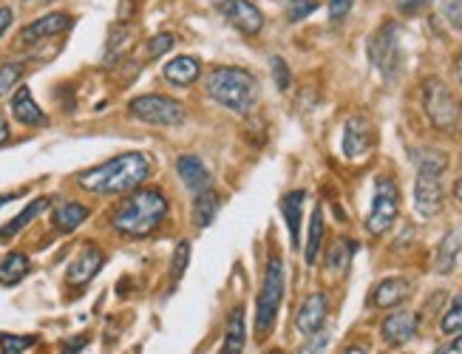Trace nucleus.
Wrapping results in <instances>:
<instances>
[{
    "instance_id": "f257e3e1",
    "label": "nucleus",
    "mask_w": 462,
    "mask_h": 354,
    "mask_svg": "<svg viewBox=\"0 0 462 354\" xmlns=\"http://www.w3.org/2000/svg\"><path fill=\"white\" fill-rule=\"evenodd\" d=\"M151 170H153L151 156L123 153L103 165L83 170L77 176V185L88 193H97V195H119V193H131L136 187H143L148 182Z\"/></svg>"
},
{
    "instance_id": "f03ea898",
    "label": "nucleus",
    "mask_w": 462,
    "mask_h": 354,
    "mask_svg": "<svg viewBox=\"0 0 462 354\" xmlns=\"http://www.w3.org/2000/svg\"><path fill=\"white\" fill-rule=\"evenodd\" d=\"M168 210L171 202L159 187H136L114 207L111 227L125 239H145L168 219Z\"/></svg>"
},
{
    "instance_id": "7ed1b4c3",
    "label": "nucleus",
    "mask_w": 462,
    "mask_h": 354,
    "mask_svg": "<svg viewBox=\"0 0 462 354\" xmlns=\"http://www.w3.org/2000/svg\"><path fill=\"white\" fill-rule=\"evenodd\" d=\"M208 94L233 113H250L258 103V80L247 68H216L208 77Z\"/></svg>"
},
{
    "instance_id": "20e7f679",
    "label": "nucleus",
    "mask_w": 462,
    "mask_h": 354,
    "mask_svg": "<svg viewBox=\"0 0 462 354\" xmlns=\"http://www.w3.org/2000/svg\"><path fill=\"white\" fill-rule=\"evenodd\" d=\"M448 168V159L437 150H426L423 159H420L417 170V182H414V207L423 219H431L439 210H443L446 193H443V170Z\"/></svg>"
},
{
    "instance_id": "39448f33",
    "label": "nucleus",
    "mask_w": 462,
    "mask_h": 354,
    "mask_svg": "<svg viewBox=\"0 0 462 354\" xmlns=\"http://www.w3.org/2000/svg\"><path fill=\"white\" fill-rule=\"evenodd\" d=\"M284 286H287L284 261H281V255H270L267 269H264V281H261V292L255 301V334L258 338H264V334L273 329L281 301H284Z\"/></svg>"
},
{
    "instance_id": "423d86ee",
    "label": "nucleus",
    "mask_w": 462,
    "mask_h": 354,
    "mask_svg": "<svg viewBox=\"0 0 462 354\" xmlns=\"http://www.w3.org/2000/svg\"><path fill=\"white\" fill-rule=\"evenodd\" d=\"M423 108L429 123L439 133H457L462 128V105L454 91L443 80H437V77L423 83Z\"/></svg>"
},
{
    "instance_id": "0eeeda50",
    "label": "nucleus",
    "mask_w": 462,
    "mask_h": 354,
    "mask_svg": "<svg viewBox=\"0 0 462 354\" xmlns=\"http://www.w3.org/2000/svg\"><path fill=\"white\" fill-rule=\"evenodd\" d=\"M369 60L380 71L386 83H394L403 66V49H400V26L394 21H386L369 41Z\"/></svg>"
},
{
    "instance_id": "6e6552de",
    "label": "nucleus",
    "mask_w": 462,
    "mask_h": 354,
    "mask_svg": "<svg viewBox=\"0 0 462 354\" xmlns=\"http://www.w3.org/2000/svg\"><path fill=\"white\" fill-rule=\"evenodd\" d=\"M131 116H136L139 123L148 125H162V128H173L185 123V105L173 100V96L165 94H143L134 96L128 103Z\"/></svg>"
},
{
    "instance_id": "1a4fd4ad",
    "label": "nucleus",
    "mask_w": 462,
    "mask_h": 354,
    "mask_svg": "<svg viewBox=\"0 0 462 354\" xmlns=\"http://www.w3.org/2000/svg\"><path fill=\"white\" fill-rule=\"evenodd\" d=\"M397 213H400V190L389 176H380L374 182V199L366 215V230L372 235H383L394 224Z\"/></svg>"
},
{
    "instance_id": "9d476101",
    "label": "nucleus",
    "mask_w": 462,
    "mask_h": 354,
    "mask_svg": "<svg viewBox=\"0 0 462 354\" xmlns=\"http://www.w3.org/2000/svg\"><path fill=\"white\" fill-rule=\"evenodd\" d=\"M218 12H222L225 21L238 29L241 34H258L261 29H264V14H261V9L253 4V0H222L218 4Z\"/></svg>"
},
{
    "instance_id": "9b49d317",
    "label": "nucleus",
    "mask_w": 462,
    "mask_h": 354,
    "mask_svg": "<svg viewBox=\"0 0 462 354\" xmlns=\"http://www.w3.org/2000/svg\"><path fill=\"white\" fill-rule=\"evenodd\" d=\"M103 264H106L103 250L94 247V244H86L83 250L77 252V259L69 264L66 278H69L71 286H86V284H91L97 278V272L103 269Z\"/></svg>"
},
{
    "instance_id": "f8f14e48",
    "label": "nucleus",
    "mask_w": 462,
    "mask_h": 354,
    "mask_svg": "<svg viewBox=\"0 0 462 354\" xmlns=\"http://www.w3.org/2000/svg\"><path fill=\"white\" fill-rule=\"evenodd\" d=\"M71 23H74V17H71V14H66V12H51V14L40 17V21L29 23L23 32H20V43L34 46V43H40V41H49V37H57V34L69 32Z\"/></svg>"
},
{
    "instance_id": "ddd939ff",
    "label": "nucleus",
    "mask_w": 462,
    "mask_h": 354,
    "mask_svg": "<svg viewBox=\"0 0 462 354\" xmlns=\"http://www.w3.org/2000/svg\"><path fill=\"white\" fill-rule=\"evenodd\" d=\"M344 156L346 159H360V156H366L369 148H372V125L366 116H349L346 125H344Z\"/></svg>"
},
{
    "instance_id": "4468645a",
    "label": "nucleus",
    "mask_w": 462,
    "mask_h": 354,
    "mask_svg": "<svg viewBox=\"0 0 462 354\" xmlns=\"http://www.w3.org/2000/svg\"><path fill=\"white\" fill-rule=\"evenodd\" d=\"M327 312H329V301H327V295L324 292H312L310 298L300 304L298 314H295V326L300 334H315L324 329L327 323Z\"/></svg>"
},
{
    "instance_id": "2eb2a0df",
    "label": "nucleus",
    "mask_w": 462,
    "mask_h": 354,
    "mask_svg": "<svg viewBox=\"0 0 462 354\" xmlns=\"http://www.w3.org/2000/svg\"><path fill=\"white\" fill-rule=\"evenodd\" d=\"M176 173H179V179L185 182V187L196 195V193H205L213 187V176L208 170V165L199 159V156L193 153H185V156H179L176 159Z\"/></svg>"
},
{
    "instance_id": "dca6fc26",
    "label": "nucleus",
    "mask_w": 462,
    "mask_h": 354,
    "mask_svg": "<svg viewBox=\"0 0 462 354\" xmlns=\"http://www.w3.org/2000/svg\"><path fill=\"white\" fill-rule=\"evenodd\" d=\"M417 329H420V318L414 312H394L383 321V326H380V334H383V340L389 346H403L414 340Z\"/></svg>"
},
{
    "instance_id": "f3484780",
    "label": "nucleus",
    "mask_w": 462,
    "mask_h": 354,
    "mask_svg": "<svg viewBox=\"0 0 462 354\" xmlns=\"http://www.w3.org/2000/svg\"><path fill=\"white\" fill-rule=\"evenodd\" d=\"M12 113H14V120L20 125H26V128L49 125V116L43 113V108L34 103V96H32V91L26 86H17L14 96H12Z\"/></svg>"
},
{
    "instance_id": "a211bd4d",
    "label": "nucleus",
    "mask_w": 462,
    "mask_h": 354,
    "mask_svg": "<svg viewBox=\"0 0 462 354\" xmlns=\"http://www.w3.org/2000/svg\"><path fill=\"white\" fill-rule=\"evenodd\" d=\"M411 295V284L406 278H386L380 281L372 292V304L377 309H394Z\"/></svg>"
},
{
    "instance_id": "6ab92c4d",
    "label": "nucleus",
    "mask_w": 462,
    "mask_h": 354,
    "mask_svg": "<svg viewBox=\"0 0 462 354\" xmlns=\"http://www.w3.org/2000/svg\"><path fill=\"white\" fill-rule=\"evenodd\" d=\"M162 74H165L168 83L185 88V86H193L199 80V74H202V63H199L196 57H190V54H179L162 68Z\"/></svg>"
},
{
    "instance_id": "aec40b11",
    "label": "nucleus",
    "mask_w": 462,
    "mask_h": 354,
    "mask_svg": "<svg viewBox=\"0 0 462 354\" xmlns=\"http://www.w3.org/2000/svg\"><path fill=\"white\" fill-rule=\"evenodd\" d=\"M304 202H307V190H290L281 199V215H284V222L290 227L292 247L300 244V213H304Z\"/></svg>"
},
{
    "instance_id": "412c9836",
    "label": "nucleus",
    "mask_w": 462,
    "mask_h": 354,
    "mask_svg": "<svg viewBox=\"0 0 462 354\" xmlns=\"http://www.w3.org/2000/svg\"><path fill=\"white\" fill-rule=\"evenodd\" d=\"M247 343V329H245V309L236 306L227 318V329H225V343L218 354H241Z\"/></svg>"
},
{
    "instance_id": "4be33fe9",
    "label": "nucleus",
    "mask_w": 462,
    "mask_h": 354,
    "mask_svg": "<svg viewBox=\"0 0 462 354\" xmlns=\"http://www.w3.org/2000/svg\"><path fill=\"white\" fill-rule=\"evenodd\" d=\"M86 219H88V207L79 204V202H63V204H57L51 213V224L60 232H74Z\"/></svg>"
},
{
    "instance_id": "5701e85b",
    "label": "nucleus",
    "mask_w": 462,
    "mask_h": 354,
    "mask_svg": "<svg viewBox=\"0 0 462 354\" xmlns=\"http://www.w3.org/2000/svg\"><path fill=\"white\" fill-rule=\"evenodd\" d=\"M51 202L46 199V195H40V199H34V202H29L23 210H20L17 215H14V219L4 227V230H0V241H9V239H14V235L20 232V230H23V227H29L34 219H37V215L40 213H46V207H49Z\"/></svg>"
},
{
    "instance_id": "b1692460",
    "label": "nucleus",
    "mask_w": 462,
    "mask_h": 354,
    "mask_svg": "<svg viewBox=\"0 0 462 354\" xmlns=\"http://www.w3.org/2000/svg\"><path fill=\"white\" fill-rule=\"evenodd\" d=\"M459 250H462V235L457 230H451L446 239L439 241L437 259H434V269L439 275H451L454 267H457V259H459Z\"/></svg>"
},
{
    "instance_id": "393cba45",
    "label": "nucleus",
    "mask_w": 462,
    "mask_h": 354,
    "mask_svg": "<svg viewBox=\"0 0 462 354\" xmlns=\"http://www.w3.org/2000/svg\"><path fill=\"white\" fill-rule=\"evenodd\" d=\"M32 269V261H29V255L23 252H9L4 261H0V284L4 286H14L20 284L29 275Z\"/></svg>"
},
{
    "instance_id": "a878e982",
    "label": "nucleus",
    "mask_w": 462,
    "mask_h": 354,
    "mask_svg": "<svg viewBox=\"0 0 462 354\" xmlns=\"http://www.w3.org/2000/svg\"><path fill=\"white\" fill-rule=\"evenodd\" d=\"M357 252V244L355 241H346V239H337L329 252H327V272L332 275H346L349 272V264Z\"/></svg>"
},
{
    "instance_id": "bb28decb",
    "label": "nucleus",
    "mask_w": 462,
    "mask_h": 354,
    "mask_svg": "<svg viewBox=\"0 0 462 354\" xmlns=\"http://www.w3.org/2000/svg\"><path fill=\"white\" fill-rule=\"evenodd\" d=\"M216 213H218V195L216 190H205V193H196V199H193V224L196 227H210L213 219H216Z\"/></svg>"
},
{
    "instance_id": "cd10ccee",
    "label": "nucleus",
    "mask_w": 462,
    "mask_h": 354,
    "mask_svg": "<svg viewBox=\"0 0 462 354\" xmlns=\"http://www.w3.org/2000/svg\"><path fill=\"white\" fill-rule=\"evenodd\" d=\"M320 244H324V210L315 207L312 210V219H310V239H307V247H304V261L310 267L318 261Z\"/></svg>"
},
{
    "instance_id": "c85d7f7f",
    "label": "nucleus",
    "mask_w": 462,
    "mask_h": 354,
    "mask_svg": "<svg viewBox=\"0 0 462 354\" xmlns=\"http://www.w3.org/2000/svg\"><path fill=\"white\" fill-rule=\"evenodd\" d=\"M23 71H26L23 63H4V66H0V96L12 94L20 86V80H23Z\"/></svg>"
},
{
    "instance_id": "c756f323",
    "label": "nucleus",
    "mask_w": 462,
    "mask_h": 354,
    "mask_svg": "<svg viewBox=\"0 0 462 354\" xmlns=\"http://www.w3.org/2000/svg\"><path fill=\"white\" fill-rule=\"evenodd\" d=\"M188 261H190V241H179L173 250V259H171V286H176L179 281H182Z\"/></svg>"
},
{
    "instance_id": "7c9ffc66",
    "label": "nucleus",
    "mask_w": 462,
    "mask_h": 354,
    "mask_svg": "<svg viewBox=\"0 0 462 354\" xmlns=\"http://www.w3.org/2000/svg\"><path fill=\"white\" fill-rule=\"evenodd\" d=\"M34 343V334H0V354H23Z\"/></svg>"
},
{
    "instance_id": "2f4dec72",
    "label": "nucleus",
    "mask_w": 462,
    "mask_h": 354,
    "mask_svg": "<svg viewBox=\"0 0 462 354\" xmlns=\"http://www.w3.org/2000/svg\"><path fill=\"white\" fill-rule=\"evenodd\" d=\"M128 41H131L128 29H123V26H114V29H111V34H108V51H106V63H108V66L116 63V57L125 51Z\"/></svg>"
},
{
    "instance_id": "473e14b6",
    "label": "nucleus",
    "mask_w": 462,
    "mask_h": 354,
    "mask_svg": "<svg viewBox=\"0 0 462 354\" xmlns=\"http://www.w3.org/2000/svg\"><path fill=\"white\" fill-rule=\"evenodd\" d=\"M439 329H443L446 334H459L462 331V295H457V298L451 301V306L446 309L443 321H439Z\"/></svg>"
},
{
    "instance_id": "72a5a7b5",
    "label": "nucleus",
    "mask_w": 462,
    "mask_h": 354,
    "mask_svg": "<svg viewBox=\"0 0 462 354\" xmlns=\"http://www.w3.org/2000/svg\"><path fill=\"white\" fill-rule=\"evenodd\" d=\"M173 46H176V37H173L171 32H159L156 37H151V41H148V49H145V54L151 57V60H156V57L168 54Z\"/></svg>"
},
{
    "instance_id": "f704fd0d",
    "label": "nucleus",
    "mask_w": 462,
    "mask_h": 354,
    "mask_svg": "<svg viewBox=\"0 0 462 354\" xmlns=\"http://www.w3.org/2000/svg\"><path fill=\"white\" fill-rule=\"evenodd\" d=\"M318 9V0H290L287 6V21L290 23H300L304 17H310Z\"/></svg>"
},
{
    "instance_id": "c9c22d12",
    "label": "nucleus",
    "mask_w": 462,
    "mask_h": 354,
    "mask_svg": "<svg viewBox=\"0 0 462 354\" xmlns=\"http://www.w3.org/2000/svg\"><path fill=\"white\" fill-rule=\"evenodd\" d=\"M270 66H273V77H275V88L287 91L292 86V71H290L287 60H284V57H273Z\"/></svg>"
},
{
    "instance_id": "e433bc0d",
    "label": "nucleus",
    "mask_w": 462,
    "mask_h": 354,
    "mask_svg": "<svg viewBox=\"0 0 462 354\" xmlns=\"http://www.w3.org/2000/svg\"><path fill=\"white\" fill-rule=\"evenodd\" d=\"M327 346H329V334L327 331H315V334H310V340L298 349V354H324Z\"/></svg>"
},
{
    "instance_id": "4c0bfd02",
    "label": "nucleus",
    "mask_w": 462,
    "mask_h": 354,
    "mask_svg": "<svg viewBox=\"0 0 462 354\" xmlns=\"http://www.w3.org/2000/svg\"><path fill=\"white\" fill-rule=\"evenodd\" d=\"M443 17L462 32V0H443Z\"/></svg>"
},
{
    "instance_id": "58836bf2",
    "label": "nucleus",
    "mask_w": 462,
    "mask_h": 354,
    "mask_svg": "<svg viewBox=\"0 0 462 354\" xmlns=\"http://www.w3.org/2000/svg\"><path fill=\"white\" fill-rule=\"evenodd\" d=\"M352 6H355V0H329V21L332 23L346 21V14L352 12Z\"/></svg>"
},
{
    "instance_id": "ea45409f",
    "label": "nucleus",
    "mask_w": 462,
    "mask_h": 354,
    "mask_svg": "<svg viewBox=\"0 0 462 354\" xmlns=\"http://www.w3.org/2000/svg\"><path fill=\"white\" fill-rule=\"evenodd\" d=\"M86 343H88V338H86V334H79V338H71V340L66 343L63 354H79V351L86 349Z\"/></svg>"
},
{
    "instance_id": "a19ab883",
    "label": "nucleus",
    "mask_w": 462,
    "mask_h": 354,
    "mask_svg": "<svg viewBox=\"0 0 462 354\" xmlns=\"http://www.w3.org/2000/svg\"><path fill=\"white\" fill-rule=\"evenodd\" d=\"M431 0H403V4H400V12L403 14H414V12H420L423 6H429Z\"/></svg>"
},
{
    "instance_id": "79ce46f5",
    "label": "nucleus",
    "mask_w": 462,
    "mask_h": 354,
    "mask_svg": "<svg viewBox=\"0 0 462 354\" xmlns=\"http://www.w3.org/2000/svg\"><path fill=\"white\" fill-rule=\"evenodd\" d=\"M437 354H462V334H459V338H454L451 343L439 346V349H437Z\"/></svg>"
},
{
    "instance_id": "37998d69",
    "label": "nucleus",
    "mask_w": 462,
    "mask_h": 354,
    "mask_svg": "<svg viewBox=\"0 0 462 354\" xmlns=\"http://www.w3.org/2000/svg\"><path fill=\"white\" fill-rule=\"evenodd\" d=\"M12 17H14V14H12V9H9V6L0 9V37H4V34H6V29L12 26Z\"/></svg>"
},
{
    "instance_id": "c03bdc74",
    "label": "nucleus",
    "mask_w": 462,
    "mask_h": 354,
    "mask_svg": "<svg viewBox=\"0 0 462 354\" xmlns=\"http://www.w3.org/2000/svg\"><path fill=\"white\" fill-rule=\"evenodd\" d=\"M9 136H12V133H9V123L4 120V116H0V145H6V142H9Z\"/></svg>"
},
{
    "instance_id": "a18cd8bd",
    "label": "nucleus",
    "mask_w": 462,
    "mask_h": 354,
    "mask_svg": "<svg viewBox=\"0 0 462 354\" xmlns=\"http://www.w3.org/2000/svg\"><path fill=\"white\" fill-rule=\"evenodd\" d=\"M454 68H457V80H459V86H462V51L457 54V63H454Z\"/></svg>"
},
{
    "instance_id": "49530a36",
    "label": "nucleus",
    "mask_w": 462,
    "mask_h": 354,
    "mask_svg": "<svg viewBox=\"0 0 462 354\" xmlns=\"http://www.w3.org/2000/svg\"><path fill=\"white\" fill-rule=\"evenodd\" d=\"M344 354H369V351H366V346H349Z\"/></svg>"
},
{
    "instance_id": "de8ad7c7",
    "label": "nucleus",
    "mask_w": 462,
    "mask_h": 354,
    "mask_svg": "<svg viewBox=\"0 0 462 354\" xmlns=\"http://www.w3.org/2000/svg\"><path fill=\"white\" fill-rule=\"evenodd\" d=\"M454 195H457V202L462 204V179H459V182L454 185Z\"/></svg>"
},
{
    "instance_id": "09e8293b",
    "label": "nucleus",
    "mask_w": 462,
    "mask_h": 354,
    "mask_svg": "<svg viewBox=\"0 0 462 354\" xmlns=\"http://www.w3.org/2000/svg\"><path fill=\"white\" fill-rule=\"evenodd\" d=\"M12 199H14V195H12V193H6V195H0V207H4V204H9Z\"/></svg>"
},
{
    "instance_id": "8fccbe9b",
    "label": "nucleus",
    "mask_w": 462,
    "mask_h": 354,
    "mask_svg": "<svg viewBox=\"0 0 462 354\" xmlns=\"http://www.w3.org/2000/svg\"><path fill=\"white\" fill-rule=\"evenodd\" d=\"M270 354H281V351H270Z\"/></svg>"
},
{
    "instance_id": "3c124183",
    "label": "nucleus",
    "mask_w": 462,
    "mask_h": 354,
    "mask_svg": "<svg viewBox=\"0 0 462 354\" xmlns=\"http://www.w3.org/2000/svg\"><path fill=\"white\" fill-rule=\"evenodd\" d=\"M26 4H29V0H26Z\"/></svg>"
}]
</instances>
